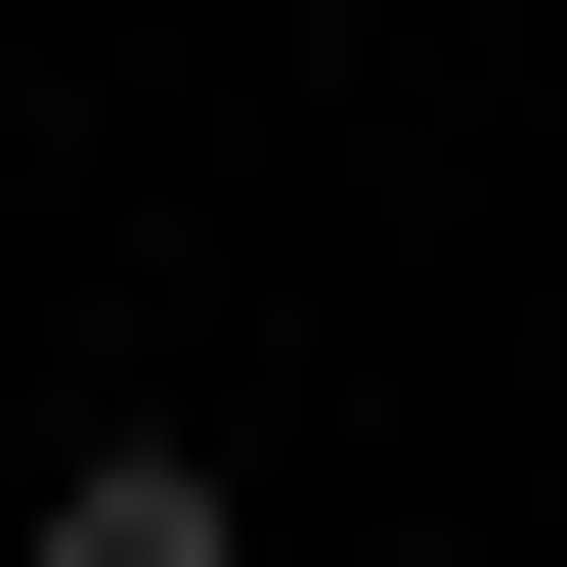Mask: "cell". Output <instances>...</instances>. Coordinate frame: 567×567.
<instances>
[{
  "instance_id": "6da1fadb",
  "label": "cell",
  "mask_w": 567,
  "mask_h": 567,
  "mask_svg": "<svg viewBox=\"0 0 567 567\" xmlns=\"http://www.w3.org/2000/svg\"><path fill=\"white\" fill-rule=\"evenodd\" d=\"M0 567H262V481H218V436H87V481L0 524Z\"/></svg>"
}]
</instances>
